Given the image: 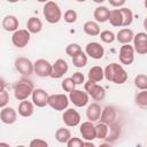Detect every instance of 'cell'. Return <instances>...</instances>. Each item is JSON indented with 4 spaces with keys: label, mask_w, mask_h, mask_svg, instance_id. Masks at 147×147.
Returning a JSON list of instances; mask_svg holds the SVG:
<instances>
[{
    "label": "cell",
    "mask_w": 147,
    "mask_h": 147,
    "mask_svg": "<svg viewBox=\"0 0 147 147\" xmlns=\"http://www.w3.org/2000/svg\"><path fill=\"white\" fill-rule=\"evenodd\" d=\"M105 78L114 84H124L127 80V72L118 63H110L105 68Z\"/></svg>",
    "instance_id": "6da1fadb"
},
{
    "label": "cell",
    "mask_w": 147,
    "mask_h": 147,
    "mask_svg": "<svg viewBox=\"0 0 147 147\" xmlns=\"http://www.w3.org/2000/svg\"><path fill=\"white\" fill-rule=\"evenodd\" d=\"M33 91H34L33 83L26 78H22L17 80L16 84L14 85V95H15V99L18 101L28 100V98L32 95Z\"/></svg>",
    "instance_id": "7a4b0ae2"
},
{
    "label": "cell",
    "mask_w": 147,
    "mask_h": 147,
    "mask_svg": "<svg viewBox=\"0 0 147 147\" xmlns=\"http://www.w3.org/2000/svg\"><path fill=\"white\" fill-rule=\"evenodd\" d=\"M42 15L45 17V20L49 23V24H55L57 23L61 17H62V11L59 7V5L54 1H47L44 6L42 9Z\"/></svg>",
    "instance_id": "3957f363"
},
{
    "label": "cell",
    "mask_w": 147,
    "mask_h": 147,
    "mask_svg": "<svg viewBox=\"0 0 147 147\" xmlns=\"http://www.w3.org/2000/svg\"><path fill=\"white\" fill-rule=\"evenodd\" d=\"M69 96H67L64 93H57L52 94L48 98V106L57 111H64L68 109L69 106Z\"/></svg>",
    "instance_id": "277c9868"
},
{
    "label": "cell",
    "mask_w": 147,
    "mask_h": 147,
    "mask_svg": "<svg viewBox=\"0 0 147 147\" xmlns=\"http://www.w3.org/2000/svg\"><path fill=\"white\" fill-rule=\"evenodd\" d=\"M84 90L95 101H101L106 96V90L101 85H99L98 83L92 82L90 79L84 84Z\"/></svg>",
    "instance_id": "5b68a950"
},
{
    "label": "cell",
    "mask_w": 147,
    "mask_h": 147,
    "mask_svg": "<svg viewBox=\"0 0 147 147\" xmlns=\"http://www.w3.org/2000/svg\"><path fill=\"white\" fill-rule=\"evenodd\" d=\"M14 65H15V69L23 76H30L34 72L33 63L28 57H24V56L17 57L14 62Z\"/></svg>",
    "instance_id": "8992f818"
},
{
    "label": "cell",
    "mask_w": 147,
    "mask_h": 147,
    "mask_svg": "<svg viewBox=\"0 0 147 147\" xmlns=\"http://www.w3.org/2000/svg\"><path fill=\"white\" fill-rule=\"evenodd\" d=\"M30 38H31V33L26 29H18L11 36V42L15 47L23 48L29 44Z\"/></svg>",
    "instance_id": "52a82bcc"
},
{
    "label": "cell",
    "mask_w": 147,
    "mask_h": 147,
    "mask_svg": "<svg viewBox=\"0 0 147 147\" xmlns=\"http://www.w3.org/2000/svg\"><path fill=\"white\" fill-rule=\"evenodd\" d=\"M34 74L39 77H51L52 70H53V64L45 60V59H38L34 63Z\"/></svg>",
    "instance_id": "ba28073f"
},
{
    "label": "cell",
    "mask_w": 147,
    "mask_h": 147,
    "mask_svg": "<svg viewBox=\"0 0 147 147\" xmlns=\"http://www.w3.org/2000/svg\"><path fill=\"white\" fill-rule=\"evenodd\" d=\"M88 98H90V95L85 91L77 90V88L69 93V100H70V102L74 106L78 107V108L85 107L88 103Z\"/></svg>",
    "instance_id": "9c48e42d"
},
{
    "label": "cell",
    "mask_w": 147,
    "mask_h": 147,
    "mask_svg": "<svg viewBox=\"0 0 147 147\" xmlns=\"http://www.w3.org/2000/svg\"><path fill=\"white\" fill-rule=\"evenodd\" d=\"M62 121L67 126L75 127L80 123V114L74 108H68L62 114Z\"/></svg>",
    "instance_id": "30bf717a"
},
{
    "label": "cell",
    "mask_w": 147,
    "mask_h": 147,
    "mask_svg": "<svg viewBox=\"0 0 147 147\" xmlns=\"http://www.w3.org/2000/svg\"><path fill=\"white\" fill-rule=\"evenodd\" d=\"M134 53H136L134 48L130 44L122 45L121 48H119V55H118L119 62L122 64H125V65L132 64V62L134 61Z\"/></svg>",
    "instance_id": "8fae6325"
},
{
    "label": "cell",
    "mask_w": 147,
    "mask_h": 147,
    "mask_svg": "<svg viewBox=\"0 0 147 147\" xmlns=\"http://www.w3.org/2000/svg\"><path fill=\"white\" fill-rule=\"evenodd\" d=\"M133 48H134V52L140 55L147 54V33L146 32H138L137 34H134Z\"/></svg>",
    "instance_id": "7c38bea8"
},
{
    "label": "cell",
    "mask_w": 147,
    "mask_h": 147,
    "mask_svg": "<svg viewBox=\"0 0 147 147\" xmlns=\"http://www.w3.org/2000/svg\"><path fill=\"white\" fill-rule=\"evenodd\" d=\"M85 53L87 56H90L94 60H100L105 55V48H103V46H101V44H99L96 41H92L86 45Z\"/></svg>",
    "instance_id": "4fadbf2b"
},
{
    "label": "cell",
    "mask_w": 147,
    "mask_h": 147,
    "mask_svg": "<svg viewBox=\"0 0 147 147\" xmlns=\"http://www.w3.org/2000/svg\"><path fill=\"white\" fill-rule=\"evenodd\" d=\"M79 132L83 137L84 140L86 141H93L94 139H96V132H95V125L87 121L80 124L79 126Z\"/></svg>",
    "instance_id": "5bb4252c"
},
{
    "label": "cell",
    "mask_w": 147,
    "mask_h": 147,
    "mask_svg": "<svg viewBox=\"0 0 147 147\" xmlns=\"http://www.w3.org/2000/svg\"><path fill=\"white\" fill-rule=\"evenodd\" d=\"M69 70V65L67 63L65 60L63 59H57L54 63H53V70L51 74V77L54 79H59L62 78Z\"/></svg>",
    "instance_id": "9a60e30c"
},
{
    "label": "cell",
    "mask_w": 147,
    "mask_h": 147,
    "mask_svg": "<svg viewBox=\"0 0 147 147\" xmlns=\"http://www.w3.org/2000/svg\"><path fill=\"white\" fill-rule=\"evenodd\" d=\"M32 102L34 106H37L38 108H44L48 105V93L42 90V88H34V91L32 92Z\"/></svg>",
    "instance_id": "2e32d148"
},
{
    "label": "cell",
    "mask_w": 147,
    "mask_h": 147,
    "mask_svg": "<svg viewBox=\"0 0 147 147\" xmlns=\"http://www.w3.org/2000/svg\"><path fill=\"white\" fill-rule=\"evenodd\" d=\"M0 119L3 124H14L17 119V113L13 107H5L0 111Z\"/></svg>",
    "instance_id": "e0dca14e"
},
{
    "label": "cell",
    "mask_w": 147,
    "mask_h": 147,
    "mask_svg": "<svg viewBox=\"0 0 147 147\" xmlns=\"http://www.w3.org/2000/svg\"><path fill=\"white\" fill-rule=\"evenodd\" d=\"M116 116H117V111H116V108L113 107V106H106L103 109H102V114H101V117H100V122L107 124V125H110L111 123L116 122Z\"/></svg>",
    "instance_id": "ac0fdd59"
},
{
    "label": "cell",
    "mask_w": 147,
    "mask_h": 147,
    "mask_svg": "<svg viewBox=\"0 0 147 147\" xmlns=\"http://www.w3.org/2000/svg\"><path fill=\"white\" fill-rule=\"evenodd\" d=\"M1 25H2V28H3L5 31L13 32L14 33V32H16L18 30V20L14 15H6L2 18Z\"/></svg>",
    "instance_id": "d6986e66"
},
{
    "label": "cell",
    "mask_w": 147,
    "mask_h": 147,
    "mask_svg": "<svg viewBox=\"0 0 147 147\" xmlns=\"http://www.w3.org/2000/svg\"><path fill=\"white\" fill-rule=\"evenodd\" d=\"M101 114H102V109L98 102H93V103L88 105L87 110H86V117L90 122L93 123V122L100 121Z\"/></svg>",
    "instance_id": "ffe728a7"
},
{
    "label": "cell",
    "mask_w": 147,
    "mask_h": 147,
    "mask_svg": "<svg viewBox=\"0 0 147 147\" xmlns=\"http://www.w3.org/2000/svg\"><path fill=\"white\" fill-rule=\"evenodd\" d=\"M133 38H134V33L131 29L129 28H124V29H121L117 34H116V40L118 42H121L122 45H127L130 44L131 41H133Z\"/></svg>",
    "instance_id": "44dd1931"
},
{
    "label": "cell",
    "mask_w": 147,
    "mask_h": 147,
    "mask_svg": "<svg viewBox=\"0 0 147 147\" xmlns=\"http://www.w3.org/2000/svg\"><path fill=\"white\" fill-rule=\"evenodd\" d=\"M34 113V105L31 101L24 100L18 105V115L22 117H30Z\"/></svg>",
    "instance_id": "7402d4cb"
},
{
    "label": "cell",
    "mask_w": 147,
    "mask_h": 147,
    "mask_svg": "<svg viewBox=\"0 0 147 147\" xmlns=\"http://www.w3.org/2000/svg\"><path fill=\"white\" fill-rule=\"evenodd\" d=\"M109 14H110V10L106 7V6H99L94 9L93 11V17L95 18L96 22L99 23H105L109 20Z\"/></svg>",
    "instance_id": "603a6c76"
},
{
    "label": "cell",
    "mask_w": 147,
    "mask_h": 147,
    "mask_svg": "<svg viewBox=\"0 0 147 147\" xmlns=\"http://www.w3.org/2000/svg\"><path fill=\"white\" fill-rule=\"evenodd\" d=\"M87 77L90 80L99 83L105 78V69H102L100 65H94L88 70Z\"/></svg>",
    "instance_id": "cb8c5ba5"
},
{
    "label": "cell",
    "mask_w": 147,
    "mask_h": 147,
    "mask_svg": "<svg viewBox=\"0 0 147 147\" xmlns=\"http://www.w3.org/2000/svg\"><path fill=\"white\" fill-rule=\"evenodd\" d=\"M42 29V23L38 17H30L26 22V30L31 33V34H36L39 33Z\"/></svg>",
    "instance_id": "d4e9b609"
},
{
    "label": "cell",
    "mask_w": 147,
    "mask_h": 147,
    "mask_svg": "<svg viewBox=\"0 0 147 147\" xmlns=\"http://www.w3.org/2000/svg\"><path fill=\"white\" fill-rule=\"evenodd\" d=\"M83 30L87 36L91 37H95V36H100L101 31H100V26L96 22L94 21H87L84 23L83 25Z\"/></svg>",
    "instance_id": "484cf974"
},
{
    "label": "cell",
    "mask_w": 147,
    "mask_h": 147,
    "mask_svg": "<svg viewBox=\"0 0 147 147\" xmlns=\"http://www.w3.org/2000/svg\"><path fill=\"white\" fill-rule=\"evenodd\" d=\"M108 22L115 26V28H119V26H123V16H122V13H121V9H113L110 10V14H109V20Z\"/></svg>",
    "instance_id": "4316f807"
},
{
    "label": "cell",
    "mask_w": 147,
    "mask_h": 147,
    "mask_svg": "<svg viewBox=\"0 0 147 147\" xmlns=\"http://www.w3.org/2000/svg\"><path fill=\"white\" fill-rule=\"evenodd\" d=\"M119 134H121V126H119V124L117 122H114V123H111L109 125V132H108V136H107V138L105 140H107L109 144L114 142V141H116L118 139Z\"/></svg>",
    "instance_id": "83f0119b"
},
{
    "label": "cell",
    "mask_w": 147,
    "mask_h": 147,
    "mask_svg": "<svg viewBox=\"0 0 147 147\" xmlns=\"http://www.w3.org/2000/svg\"><path fill=\"white\" fill-rule=\"evenodd\" d=\"M71 138V132L67 127H59L55 132V139L61 144H67Z\"/></svg>",
    "instance_id": "f1b7e54d"
},
{
    "label": "cell",
    "mask_w": 147,
    "mask_h": 147,
    "mask_svg": "<svg viewBox=\"0 0 147 147\" xmlns=\"http://www.w3.org/2000/svg\"><path fill=\"white\" fill-rule=\"evenodd\" d=\"M95 132H96V139H103L105 140L108 136V132H109V125H107L102 122H99L95 125Z\"/></svg>",
    "instance_id": "f546056e"
},
{
    "label": "cell",
    "mask_w": 147,
    "mask_h": 147,
    "mask_svg": "<svg viewBox=\"0 0 147 147\" xmlns=\"http://www.w3.org/2000/svg\"><path fill=\"white\" fill-rule=\"evenodd\" d=\"M134 86L140 91L147 90V75L145 74H138L134 77Z\"/></svg>",
    "instance_id": "4dcf8cb0"
},
{
    "label": "cell",
    "mask_w": 147,
    "mask_h": 147,
    "mask_svg": "<svg viewBox=\"0 0 147 147\" xmlns=\"http://www.w3.org/2000/svg\"><path fill=\"white\" fill-rule=\"evenodd\" d=\"M121 9V13H122V16H123V26H129L132 24L133 22V13L130 8H126V7H122L119 8Z\"/></svg>",
    "instance_id": "1f68e13d"
},
{
    "label": "cell",
    "mask_w": 147,
    "mask_h": 147,
    "mask_svg": "<svg viewBox=\"0 0 147 147\" xmlns=\"http://www.w3.org/2000/svg\"><path fill=\"white\" fill-rule=\"evenodd\" d=\"M134 101H136V105L138 107L147 109V90L138 92L134 96Z\"/></svg>",
    "instance_id": "d6a6232c"
},
{
    "label": "cell",
    "mask_w": 147,
    "mask_h": 147,
    "mask_svg": "<svg viewBox=\"0 0 147 147\" xmlns=\"http://www.w3.org/2000/svg\"><path fill=\"white\" fill-rule=\"evenodd\" d=\"M82 52H83V49H82L80 45H78V44H76V42H71V44H69V45L65 47V53H67V55H69L71 59L75 57V56H77V55L80 54Z\"/></svg>",
    "instance_id": "836d02e7"
},
{
    "label": "cell",
    "mask_w": 147,
    "mask_h": 147,
    "mask_svg": "<svg viewBox=\"0 0 147 147\" xmlns=\"http://www.w3.org/2000/svg\"><path fill=\"white\" fill-rule=\"evenodd\" d=\"M72 63L76 68H83L87 64V55L86 53L82 52L80 54H78L77 56L72 57Z\"/></svg>",
    "instance_id": "e575fe53"
},
{
    "label": "cell",
    "mask_w": 147,
    "mask_h": 147,
    "mask_svg": "<svg viewBox=\"0 0 147 147\" xmlns=\"http://www.w3.org/2000/svg\"><path fill=\"white\" fill-rule=\"evenodd\" d=\"M100 39H101V41L102 42H105V44H111V42H114L115 41V39H116V36H115V33L113 32V31H110V30H105V31H101V33H100Z\"/></svg>",
    "instance_id": "d590c367"
},
{
    "label": "cell",
    "mask_w": 147,
    "mask_h": 147,
    "mask_svg": "<svg viewBox=\"0 0 147 147\" xmlns=\"http://www.w3.org/2000/svg\"><path fill=\"white\" fill-rule=\"evenodd\" d=\"M61 87H62V90H63L64 92H69V93H70V92H72L74 90H76V84L74 83L72 78L69 77V78H64V79L62 80Z\"/></svg>",
    "instance_id": "8d00e7d4"
},
{
    "label": "cell",
    "mask_w": 147,
    "mask_h": 147,
    "mask_svg": "<svg viewBox=\"0 0 147 147\" xmlns=\"http://www.w3.org/2000/svg\"><path fill=\"white\" fill-rule=\"evenodd\" d=\"M77 17H78V15H77L76 10H74V9H68L64 13V21L67 23H75L77 21Z\"/></svg>",
    "instance_id": "74e56055"
},
{
    "label": "cell",
    "mask_w": 147,
    "mask_h": 147,
    "mask_svg": "<svg viewBox=\"0 0 147 147\" xmlns=\"http://www.w3.org/2000/svg\"><path fill=\"white\" fill-rule=\"evenodd\" d=\"M8 101H9V94H8V92L3 88V90L0 91V107H1V109L5 108V107H7Z\"/></svg>",
    "instance_id": "f35d334b"
},
{
    "label": "cell",
    "mask_w": 147,
    "mask_h": 147,
    "mask_svg": "<svg viewBox=\"0 0 147 147\" xmlns=\"http://www.w3.org/2000/svg\"><path fill=\"white\" fill-rule=\"evenodd\" d=\"M29 147H48V142L44 139H39V138H34L30 141Z\"/></svg>",
    "instance_id": "ab89813d"
},
{
    "label": "cell",
    "mask_w": 147,
    "mask_h": 147,
    "mask_svg": "<svg viewBox=\"0 0 147 147\" xmlns=\"http://www.w3.org/2000/svg\"><path fill=\"white\" fill-rule=\"evenodd\" d=\"M83 145H84V141L77 137H72L67 142V147H83Z\"/></svg>",
    "instance_id": "60d3db41"
},
{
    "label": "cell",
    "mask_w": 147,
    "mask_h": 147,
    "mask_svg": "<svg viewBox=\"0 0 147 147\" xmlns=\"http://www.w3.org/2000/svg\"><path fill=\"white\" fill-rule=\"evenodd\" d=\"M71 78H72V80H74V83H75L76 85H82L83 83L85 84V77H84V75H83L82 72H79V71L74 72V75L71 76Z\"/></svg>",
    "instance_id": "b9f144b4"
},
{
    "label": "cell",
    "mask_w": 147,
    "mask_h": 147,
    "mask_svg": "<svg viewBox=\"0 0 147 147\" xmlns=\"http://www.w3.org/2000/svg\"><path fill=\"white\" fill-rule=\"evenodd\" d=\"M109 2V5L110 6H113V7H122V6H124L125 5V0H109L108 1Z\"/></svg>",
    "instance_id": "7bdbcfd3"
},
{
    "label": "cell",
    "mask_w": 147,
    "mask_h": 147,
    "mask_svg": "<svg viewBox=\"0 0 147 147\" xmlns=\"http://www.w3.org/2000/svg\"><path fill=\"white\" fill-rule=\"evenodd\" d=\"M83 147H96V146L92 141H85L84 145H83Z\"/></svg>",
    "instance_id": "ee69618b"
},
{
    "label": "cell",
    "mask_w": 147,
    "mask_h": 147,
    "mask_svg": "<svg viewBox=\"0 0 147 147\" xmlns=\"http://www.w3.org/2000/svg\"><path fill=\"white\" fill-rule=\"evenodd\" d=\"M98 147H113L109 142H103V144H101V145H99Z\"/></svg>",
    "instance_id": "f6af8a7d"
},
{
    "label": "cell",
    "mask_w": 147,
    "mask_h": 147,
    "mask_svg": "<svg viewBox=\"0 0 147 147\" xmlns=\"http://www.w3.org/2000/svg\"><path fill=\"white\" fill-rule=\"evenodd\" d=\"M0 147H10V146H9L7 142H3V141H2V142H0Z\"/></svg>",
    "instance_id": "bcb514c9"
},
{
    "label": "cell",
    "mask_w": 147,
    "mask_h": 147,
    "mask_svg": "<svg viewBox=\"0 0 147 147\" xmlns=\"http://www.w3.org/2000/svg\"><path fill=\"white\" fill-rule=\"evenodd\" d=\"M144 29L147 31V17L144 20Z\"/></svg>",
    "instance_id": "7dc6e473"
},
{
    "label": "cell",
    "mask_w": 147,
    "mask_h": 147,
    "mask_svg": "<svg viewBox=\"0 0 147 147\" xmlns=\"http://www.w3.org/2000/svg\"><path fill=\"white\" fill-rule=\"evenodd\" d=\"M145 7H146V9H147V0L145 1Z\"/></svg>",
    "instance_id": "c3c4849f"
},
{
    "label": "cell",
    "mask_w": 147,
    "mask_h": 147,
    "mask_svg": "<svg viewBox=\"0 0 147 147\" xmlns=\"http://www.w3.org/2000/svg\"><path fill=\"white\" fill-rule=\"evenodd\" d=\"M16 147H26V146H23V145H18V146H16Z\"/></svg>",
    "instance_id": "681fc988"
}]
</instances>
